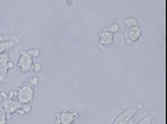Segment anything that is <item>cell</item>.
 <instances>
[{"mask_svg": "<svg viewBox=\"0 0 167 124\" xmlns=\"http://www.w3.org/2000/svg\"><path fill=\"white\" fill-rule=\"evenodd\" d=\"M136 113V109L135 107H131V109L127 110L126 112L121 113L119 116L117 118L113 124H128V122L130 121V118H132V115Z\"/></svg>", "mask_w": 167, "mask_h": 124, "instance_id": "6da1fadb", "label": "cell"}, {"mask_svg": "<svg viewBox=\"0 0 167 124\" xmlns=\"http://www.w3.org/2000/svg\"><path fill=\"white\" fill-rule=\"evenodd\" d=\"M141 36V29L137 26H133V27H129L127 31V37L129 38L128 43L130 41H136L138 38Z\"/></svg>", "mask_w": 167, "mask_h": 124, "instance_id": "7a4b0ae2", "label": "cell"}, {"mask_svg": "<svg viewBox=\"0 0 167 124\" xmlns=\"http://www.w3.org/2000/svg\"><path fill=\"white\" fill-rule=\"evenodd\" d=\"M31 97H33V90L31 87L25 86L19 91V99H20V102H29Z\"/></svg>", "mask_w": 167, "mask_h": 124, "instance_id": "3957f363", "label": "cell"}, {"mask_svg": "<svg viewBox=\"0 0 167 124\" xmlns=\"http://www.w3.org/2000/svg\"><path fill=\"white\" fill-rule=\"evenodd\" d=\"M22 58H20V60H19V67H20L22 71L27 72L28 69L31 67V57L26 53H24V52H22Z\"/></svg>", "mask_w": 167, "mask_h": 124, "instance_id": "277c9868", "label": "cell"}, {"mask_svg": "<svg viewBox=\"0 0 167 124\" xmlns=\"http://www.w3.org/2000/svg\"><path fill=\"white\" fill-rule=\"evenodd\" d=\"M113 41V35L112 33H109V31L104 30L101 33L100 35V43L103 44V45H110Z\"/></svg>", "mask_w": 167, "mask_h": 124, "instance_id": "5b68a950", "label": "cell"}, {"mask_svg": "<svg viewBox=\"0 0 167 124\" xmlns=\"http://www.w3.org/2000/svg\"><path fill=\"white\" fill-rule=\"evenodd\" d=\"M76 116V113H63V114L59 115V118L62 124H70Z\"/></svg>", "mask_w": 167, "mask_h": 124, "instance_id": "8992f818", "label": "cell"}, {"mask_svg": "<svg viewBox=\"0 0 167 124\" xmlns=\"http://www.w3.org/2000/svg\"><path fill=\"white\" fill-rule=\"evenodd\" d=\"M19 107V104L17 102H8L6 104V111L7 112H14Z\"/></svg>", "mask_w": 167, "mask_h": 124, "instance_id": "52a82bcc", "label": "cell"}, {"mask_svg": "<svg viewBox=\"0 0 167 124\" xmlns=\"http://www.w3.org/2000/svg\"><path fill=\"white\" fill-rule=\"evenodd\" d=\"M7 67H8L7 59L5 58V57L0 58V74H5L7 72Z\"/></svg>", "mask_w": 167, "mask_h": 124, "instance_id": "ba28073f", "label": "cell"}, {"mask_svg": "<svg viewBox=\"0 0 167 124\" xmlns=\"http://www.w3.org/2000/svg\"><path fill=\"white\" fill-rule=\"evenodd\" d=\"M152 121H153V116L148 115V116H146L144 120H141L138 124H152Z\"/></svg>", "mask_w": 167, "mask_h": 124, "instance_id": "9c48e42d", "label": "cell"}, {"mask_svg": "<svg viewBox=\"0 0 167 124\" xmlns=\"http://www.w3.org/2000/svg\"><path fill=\"white\" fill-rule=\"evenodd\" d=\"M13 47V44L9 43V44H0V53L3 52V50H7L8 48H11Z\"/></svg>", "mask_w": 167, "mask_h": 124, "instance_id": "30bf717a", "label": "cell"}, {"mask_svg": "<svg viewBox=\"0 0 167 124\" xmlns=\"http://www.w3.org/2000/svg\"><path fill=\"white\" fill-rule=\"evenodd\" d=\"M126 25H127L128 27H132V25H137V21L132 18L126 19Z\"/></svg>", "mask_w": 167, "mask_h": 124, "instance_id": "8fae6325", "label": "cell"}, {"mask_svg": "<svg viewBox=\"0 0 167 124\" xmlns=\"http://www.w3.org/2000/svg\"><path fill=\"white\" fill-rule=\"evenodd\" d=\"M118 29H119V26H118L117 24H115V25H112L110 28H108L107 31H117Z\"/></svg>", "mask_w": 167, "mask_h": 124, "instance_id": "7c38bea8", "label": "cell"}, {"mask_svg": "<svg viewBox=\"0 0 167 124\" xmlns=\"http://www.w3.org/2000/svg\"><path fill=\"white\" fill-rule=\"evenodd\" d=\"M40 68H42V66H40V64H35L34 65V69L35 72H39Z\"/></svg>", "mask_w": 167, "mask_h": 124, "instance_id": "4fadbf2b", "label": "cell"}, {"mask_svg": "<svg viewBox=\"0 0 167 124\" xmlns=\"http://www.w3.org/2000/svg\"><path fill=\"white\" fill-rule=\"evenodd\" d=\"M29 53H31L33 56H38V55H39V52H38V50H31Z\"/></svg>", "mask_w": 167, "mask_h": 124, "instance_id": "5bb4252c", "label": "cell"}, {"mask_svg": "<svg viewBox=\"0 0 167 124\" xmlns=\"http://www.w3.org/2000/svg\"><path fill=\"white\" fill-rule=\"evenodd\" d=\"M31 84H34V85H36V84L38 83V79L36 77H34V78H31Z\"/></svg>", "mask_w": 167, "mask_h": 124, "instance_id": "9a60e30c", "label": "cell"}, {"mask_svg": "<svg viewBox=\"0 0 167 124\" xmlns=\"http://www.w3.org/2000/svg\"><path fill=\"white\" fill-rule=\"evenodd\" d=\"M24 111L29 112V111H31V106H29V105H24Z\"/></svg>", "mask_w": 167, "mask_h": 124, "instance_id": "2e32d148", "label": "cell"}, {"mask_svg": "<svg viewBox=\"0 0 167 124\" xmlns=\"http://www.w3.org/2000/svg\"><path fill=\"white\" fill-rule=\"evenodd\" d=\"M5 121H6L5 118H3L2 115H0V124H5Z\"/></svg>", "mask_w": 167, "mask_h": 124, "instance_id": "e0dca14e", "label": "cell"}]
</instances>
